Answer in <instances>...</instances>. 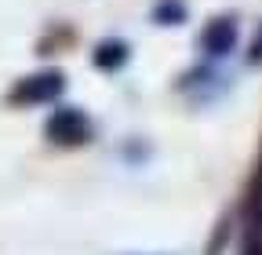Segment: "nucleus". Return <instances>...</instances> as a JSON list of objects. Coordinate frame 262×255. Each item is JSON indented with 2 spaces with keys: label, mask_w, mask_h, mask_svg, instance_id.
<instances>
[{
  "label": "nucleus",
  "mask_w": 262,
  "mask_h": 255,
  "mask_svg": "<svg viewBox=\"0 0 262 255\" xmlns=\"http://www.w3.org/2000/svg\"><path fill=\"white\" fill-rule=\"evenodd\" d=\"M186 18V8L179 4V0H160V4L153 8V22L168 26V22H182Z\"/></svg>",
  "instance_id": "39448f33"
},
{
  "label": "nucleus",
  "mask_w": 262,
  "mask_h": 255,
  "mask_svg": "<svg viewBox=\"0 0 262 255\" xmlns=\"http://www.w3.org/2000/svg\"><path fill=\"white\" fill-rule=\"evenodd\" d=\"M44 132L58 146H77V142H84L91 135V124H88V117L80 110H55L48 117V124H44Z\"/></svg>",
  "instance_id": "f257e3e1"
},
{
  "label": "nucleus",
  "mask_w": 262,
  "mask_h": 255,
  "mask_svg": "<svg viewBox=\"0 0 262 255\" xmlns=\"http://www.w3.org/2000/svg\"><path fill=\"white\" fill-rule=\"evenodd\" d=\"M62 88H66V77L58 70H40V73H33L18 84L15 102H51L62 95Z\"/></svg>",
  "instance_id": "f03ea898"
},
{
  "label": "nucleus",
  "mask_w": 262,
  "mask_h": 255,
  "mask_svg": "<svg viewBox=\"0 0 262 255\" xmlns=\"http://www.w3.org/2000/svg\"><path fill=\"white\" fill-rule=\"evenodd\" d=\"M95 62H98L102 70H120L124 62H127V44L117 40V37H113V40H102V44L95 48Z\"/></svg>",
  "instance_id": "20e7f679"
},
{
  "label": "nucleus",
  "mask_w": 262,
  "mask_h": 255,
  "mask_svg": "<svg viewBox=\"0 0 262 255\" xmlns=\"http://www.w3.org/2000/svg\"><path fill=\"white\" fill-rule=\"evenodd\" d=\"M233 44H237V22L233 18H219V22H211L201 33V48L211 58H226L229 51H233Z\"/></svg>",
  "instance_id": "7ed1b4c3"
}]
</instances>
